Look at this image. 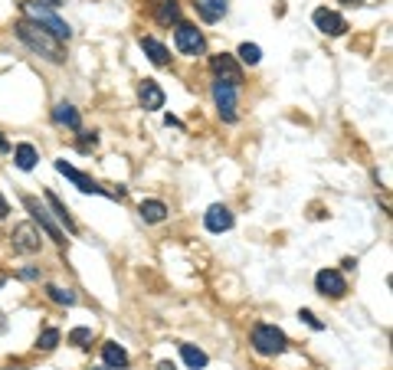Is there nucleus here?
<instances>
[{
  "label": "nucleus",
  "instance_id": "aec40b11",
  "mask_svg": "<svg viewBox=\"0 0 393 370\" xmlns=\"http://www.w3.org/2000/svg\"><path fill=\"white\" fill-rule=\"evenodd\" d=\"M138 216H141L145 223H164V220H167V207H164L161 200H141Z\"/></svg>",
  "mask_w": 393,
  "mask_h": 370
},
{
  "label": "nucleus",
  "instance_id": "473e14b6",
  "mask_svg": "<svg viewBox=\"0 0 393 370\" xmlns=\"http://www.w3.org/2000/svg\"><path fill=\"white\" fill-rule=\"evenodd\" d=\"M7 331V318H3V311H0V334Z\"/></svg>",
  "mask_w": 393,
  "mask_h": 370
},
{
  "label": "nucleus",
  "instance_id": "412c9836",
  "mask_svg": "<svg viewBox=\"0 0 393 370\" xmlns=\"http://www.w3.org/2000/svg\"><path fill=\"white\" fill-rule=\"evenodd\" d=\"M13 160H17V167H20V171H33V167H37V160H39V154H37V148H33V145H17V148H13Z\"/></svg>",
  "mask_w": 393,
  "mask_h": 370
},
{
  "label": "nucleus",
  "instance_id": "c85d7f7f",
  "mask_svg": "<svg viewBox=\"0 0 393 370\" xmlns=\"http://www.w3.org/2000/svg\"><path fill=\"white\" fill-rule=\"evenodd\" d=\"M17 275H20L24 282H39V279H43V272H39L37 266H26V269H20Z\"/></svg>",
  "mask_w": 393,
  "mask_h": 370
},
{
  "label": "nucleus",
  "instance_id": "7ed1b4c3",
  "mask_svg": "<svg viewBox=\"0 0 393 370\" xmlns=\"http://www.w3.org/2000/svg\"><path fill=\"white\" fill-rule=\"evenodd\" d=\"M53 167H56V171H60L62 177H69V181H73V184L79 187L82 194H102V197H111V200H122L125 194H128L125 187H102V184H95V181H92L89 174H82L79 167H73L69 160H56Z\"/></svg>",
  "mask_w": 393,
  "mask_h": 370
},
{
  "label": "nucleus",
  "instance_id": "4be33fe9",
  "mask_svg": "<svg viewBox=\"0 0 393 370\" xmlns=\"http://www.w3.org/2000/svg\"><path fill=\"white\" fill-rule=\"evenodd\" d=\"M181 358H184V364L190 370H203V367H207V354H203L200 347H194V344H181Z\"/></svg>",
  "mask_w": 393,
  "mask_h": 370
},
{
  "label": "nucleus",
  "instance_id": "a878e982",
  "mask_svg": "<svg viewBox=\"0 0 393 370\" xmlns=\"http://www.w3.org/2000/svg\"><path fill=\"white\" fill-rule=\"evenodd\" d=\"M75 148L82 151V154L95 151L98 148V135H95V131H79V138H75Z\"/></svg>",
  "mask_w": 393,
  "mask_h": 370
},
{
  "label": "nucleus",
  "instance_id": "1a4fd4ad",
  "mask_svg": "<svg viewBox=\"0 0 393 370\" xmlns=\"http://www.w3.org/2000/svg\"><path fill=\"white\" fill-rule=\"evenodd\" d=\"M174 43H177V50L184 53V56H196V53H203V46H207L203 33H200L194 24H177V30H174Z\"/></svg>",
  "mask_w": 393,
  "mask_h": 370
},
{
  "label": "nucleus",
  "instance_id": "cd10ccee",
  "mask_svg": "<svg viewBox=\"0 0 393 370\" xmlns=\"http://www.w3.org/2000/svg\"><path fill=\"white\" fill-rule=\"evenodd\" d=\"M298 318L305 321V324H308V328H311V331H325V321H318V318H315V311L302 308V311H298Z\"/></svg>",
  "mask_w": 393,
  "mask_h": 370
},
{
  "label": "nucleus",
  "instance_id": "c756f323",
  "mask_svg": "<svg viewBox=\"0 0 393 370\" xmlns=\"http://www.w3.org/2000/svg\"><path fill=\"white\" fill-rule=\"evenodd\" d=\"M10 216V203H7V197L0 194V220H7Z\"/></svg>",
  "mask_w": 393,
  "mask_h": 370
},
{
  "label": "nucleus",
  "instance_id": "f8f14e48",
  "mask_svg": "<svg viewBox=\"0 0 393 370\" xmlns=\"http://www.w3.org/2000/svg\"><path fill=\"white\" fill-rule=\"evenodd\" d=\"M147 10H151V17H154L161 26L181 24V3H177V0H151Z\"/></svg>",
  "mask_w": 393,
  "mask_h": 370
},
{
  "label": "nucleus",
  "instance_id": "39448f33",
  "mask_svg": "<svg viewBox=\"0 0 393 370\" xmlns=\"http://www.w3.org/2000/svg\"><path fill=\"white\" fill-rule=\"evenodd\" d=\"M24 207L30 210V216H33V223H37L39 233H46L49 239H53V243H60V246L66 243V233H62L60 226H56L53 213H49L46 207H39V200H37V197H30V194H26V197H24Z\"/></svg>",
  "mask_w": 393,
  "mask_h": 370
},
{
  "label": "nucleus",
  "instance_id": "0eeeda50",
  "mask_svg": "<svg viewBox=\"0 0 393 370\" xmlns=\"http://www.w3.org/2000/svg\"><path fill=\"white\" fill-rule=\"evenodd\" d=\"M39 243H43V236H39L37 223H17V226H13V233H10L13 252L33 256V252H39Z\"/></svg>",
  "mask_w": 393,
  "mask_h": 370
},
{
  "label": "nucleus",
  "instance_id": "c9c22d12",
  "mask_svg": "<svg viewBox=\"0 0 393 370\" xmlns=\"http://www.w3.org/2000/svg\"><path fill=\"white\" fill-rule=\"evenodd\" d=\"M98 370H111V367H98Z\"/></svg>",
  "mask_w": 393,
  "mask_h": 370
},
{
  "label": "nucleus",
  "instance_id": "6ab92c4d",
  "mask_svg": "<svg viewBox=\"0 0 393 370\" xmlns=\"http://www.w3.org/2000/svg\"><path fill=\"white\" fill-rule=\"evenodd\" d=\"M141 50H145V56L154 62V66H167V62H171L167 46H164L161 39H154V37H141Z\"/></svg>",
  "mask_w": 393,
  "mask_h": 370
},
{
  "label": "nucleus",
  "instance_id": "20e7f679",
  "mask_svg": "<svg viewBox=\"0 0 393 370\" xmlns=\"http://www.w3.org/2000/svg\"><path fill=\"white\" fill-rule=\"evenodd\" d=\"M24 13L26 20H33V24H39L43 30H46L49 37H56L60 43H66V39L73 37V26L66 24V20H60L53 10H46L43 3H24Z\"/></svg>",
  "mask_w": 393,
  "mask_h": 370
},
{
  "label": "nucleus",
  "instance_id": "72a5a7b5",
  "mask_svg": "<svg viewBox=\"0 0 393 370\" xmlns=\"http://www.w3.org/2000/svg\"><path fill=\"white\" fill-rule=\"evenodd\" d=\"M46 7H60V0H46Z\"/></svg>",
  "mask_w": 393,
  "mask_h": 370
},
{
  "label": "nucleus",
  "instance_id": "6e6552de",
  "mask_svg": "<svg viewBox=\"0 0 393 370\" xmlns=\"http://www.w3.org/2000/svg\"><path fill=\"white\" fill-rule=\"evenodd\" d=\"M213 102H217V111L226 124L236 122V105H239V89L226 86V82H213Z\"/></svg>",
  "mask_w": 393,
  "mask_h": 370
},
{
  "label": "nucleus",
  "instance_id": "f704fd0d",
  "mask_svg": "<svg viewBox=\"0 0 393 370\" xmlns=\"http://www.w3.org/2000/svg\"><path fill=\"white\" fill-rule=\"evenodd\" d=\"M3 285H7V275H3V272H0V288H3Z\"/></svg>",
  "mask_w": 393,
  "mask_h": 370
},
{
  "label": "nucleus",
  "instance_id": "f03ea898",
  "mask_svg": "<svg viewBox=\"0 0 393 370\" xmlns=\"http://www.w3.org/2000/svg\"><path fill=\"white\" fill-rule=\"evenodd\" d=\"M249 344H253V351L262 354V358H279V354H285V347H289V337H285L282 328H275V324H266V321H262V324L253 328Z\"/></svg>",
  "mask_w": 393,
  "mask_h": 370
},
{
  "label": "nucleus",
  "instance_id": "5701e85b",
  "mask_svg": "<svg viewBox=\"0 0 393 370\" xmlns=\"http://www.w3.org/2000/svg\"><path fill=\"white\" fill-rule=\"evenodd\" d=\"M46 295L49 302H56V305H75L79 295H75L73 288H60V285H46Z\"/></svg>",
  "mask_w": 393,
  "mask_h": 370
},
{
  "label": "nucleus",
  "instance_id": "7c9ffc66",
  "mask_svg": "<svg viewBox=\"0 0 393 370\" xmlns=\"http://www.w3.org/2000/svg\"><path fill=\"white\" fill-rule=\"evenodd\" d=\"M7 151H10V141H7V138L0 135V154H7Z\"/></svg>",
  "mask_w": 393,
  "mask_h": 370
},
{
  "label": "nucleus",
  "instance_id": "393cba45",
  "mask_svg": "<svg viewBox=\"0 0 393 370\" xmlns=\"http://www.w3.org/2000/svg\"><path fill=\"white\" fill-rule=\"evenodd\" d=\"M60 337H62V334H60V328H46V331L39 334L37 347H39V351H53V347L60 344Z\"/></svg>",
  "mask_w": 393,
  "mask_h": 370
},
{
  "label": "nucleus",
  "instance_id": "2f4dec72",
  "mask_svg": "<svg viewBox=\"0 0 393 370\" xmlns=\"http://www.w3.org/2000/svg\"><path fill=\"white\" fill-rule=\"evenodd\" d=\"M158 370H177V367H174L171 360H161V364H158Z\"/></svg>",
  "mask_w": 393,
  "mask_h": 370
},
{
  "label": "nucleus",
  "instance_id": "4468645a",
  "mask_svg": "<svg viewBox=\"0 0 393 370\" xmlns=\"http://www.w3.org/2000/svg\"><path fill=\"white\" fill-rule=\"evenodd\" d=\"M138 102H141L145 111H161L164 109V89H161L154 79H145V82L138 86Z\"/></svg>",
  "mask_w": 393,
  "mask_h": 370
},
{
  "label": "nucleus",
  "instance_id": "f3484780",
  "mask_svg": "<svg viewBox=\"0 0 393 370\" xmlns=\"http://www.w3.org/2000/svg\"><path fill=\"white\" fill-rule=\"evenodd\" d=\"M43 197H46V203H49V210H53V216H56V220H60L62 226H66V233H79V226H75V220H73V213H69V207H66V203H62V200L56 197L53 190H46Z\"/></svg>",
  "mask_w": 393,
  "mask_h": 370
},
{
  "label": "nucleus",
  "instance_id": "dca6fc26",
  "mask_svg": "<svg viewBox=\"0 0 393 370\" xmlns=\"http://www.w3.org/2000/svg\"><path fill=\"white\" fill-rule=\"evenodd\" d=\"M53 122L62 124V128H69V131H82V115H79V109L69 105V102H60V105L53 109Z\"/></svg>",
  "mask_w": 393,
  "mask_h": 370
},
{
  "label": "nucleus",
  "instance_id": "423d86ee",
  "mask_svg": "<svg viewBox=\"0 0 393 370\" xmlns=\"http://www.w3.org/2000/svg\"><path fill=\"white\" fill-rule=\"evenodd\" d=\"M210 73L217 75V82H226V86H233V89L243 86V69H239L236 56H230V53L210 56Z\"/></svg>",
  "mask_w": 393,
  "mask_h": 370
},
{
  "label": "nucleus",
  "instance_id": "a211bd4d",
  "mask_svg": "<svg viewBox=\"0 0 393 370\" xmlns=\"http://www.w3.org/2000/svg\"><path fill=\"white\" fill-rule=\"evenodd\" d=\"M102 360H105V367H111V370H125L131 364L128 351H125L122 344H115V341H105V344H102Z\"/></svg>",
  "mask_w": 393,
  "mask_h": 370
},
{
  "label": "nucleus",
  "instance_id": "9d476101",
  "mask_svg": "<svg viewBox=\"0 0 393 370\" xmlns=\"http://www.w3.org/2000/svg\"><path fill=\"white\" fill-rule=\"evenodd\" d=\"M315 288H318L325 298H344L347 295V282L338 269H321L315 275Z\"/></svg>",
  "mask_w": 393,
  "mask_h": 370
},
{
  "label": "nucleus",
  "instance_id": "9b49d317",
  "mask_svg": "<svg viewBox=\"0 0 393 370\" xmlns=\"http://www.w3.org/2000/svg\"><path fill=\"white\" fill-rule=\"evenodd\" d=\"M311 20H315V26H318L321 33H328V37H344V33H347V20H344L338 10L318 7V10L311 13Z\"/></svg>",
  "mask_w": 393,
  "mask_h": 370
},
{
  "label": "nucleus",
  "instance_id": "b1692460",
  "mask_svg": "<svg viewBox=\"0 0 393 370\" xmlns=\"http://www.w3.org/2000/svg\"><path fill=\"white\" fill-rule=\"evenodd\" d=\"M239 59H243L246 66H259V59H262V50H259L256 43H243V46H239Z\"/></svg>",
  "mask_w": 393,
  "mask_h": 370
},
{
  "label": "nucleus",
  "instance_id": "f257e3e1",
  "mask_svg": "<svg viewBox=\"0 0 393 370\" xmlns=\"http://www.w3.org/2000/svg\"><path fill=\"white\" fill-rule=\"evenodd\" d=\"M17 37H20V43L24 46H30V50L37 53V56H43V59L49 62H66V50H62V43L56 37H49L46 30L39 24H33V20H20L17 24Z\"/></svg>",
  "mask_w": 393,
  "mask_h": 370
},
{
  "label": "nucleus",
  "instance_id": "bb28decb",
  "mask_svg": "<svg viewBox=\"0 0 393 370\" xmlns=\"http://www.w3.org/2000/svg\"><path fill=\"white\" fill-rule=\"evenodd\" d=\"M69 344L89 347L92 344V328H73V331H69Z\"/></svg>",
  "mask_w": 393,
  "mask_h": 370
},
{
  "label": "nucleus",
  "instance_id": "ddd939ff",
  "mask_svg": "<svg viewBox=\"0 0 393 370\" xmlns=\"http://www.w3.org/2000/svg\"><path fill=\"white\" fill-rule=\"evenodd\" d=\"M203 226H207L210 233H226V230H233V213H230V207L213 203V207L203 213Z\"/></svg>",
  "mask_w": 393,
  "mask_h": 370
},
{
  "label": "nucleus",
  "instance_id": "2eb2a0df",
  "mask_svg": "<svg viewBox=\"0 0 393 370\" xmlns=\"http://www.w3.org/2000/svg\"><path fill=\"white\" fill-rule=\"evenodd\" d=\"M194 7H196V17H200L203 24H217V20L226 17L230 0H194Z\"/></svg>",
  "mask_w": 393,
  "mask_h": 370
}]
</instances>
